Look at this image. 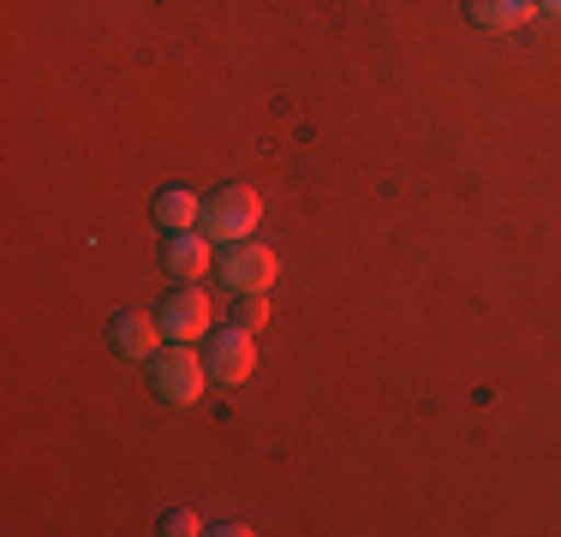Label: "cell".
I'll list each match as a JSON object with an SVG mask.
<instances>
[{
    "label": "cell",
    "instance_id": "277c9868",
    "mask_svg": "<svg viewBox=\"0 0 561 537\" xmlns=\"http://www.w3.org/2000/svg\"><path fill=\"white\" fill-rule=\"evenodd\" d=\"M156 317H162L168 341H197V334H209V322H216V305H209V293L197 287V281H180V293H168V305Z\"/></svg>",
    "mask_w": 561,
    "mask_h": 537
},
{
    "label": "cell",
    "instance_id": "30bf717a",
    "mask_svg": "<svg viewBox=\"0 0 561 537\" xmlns=\"http://www.w3.org/2000/svg\"><path fill=\"white\" fill-rule=\"evenodd\" d=\"M233 322H239V329H251V334H257L263 322H270V305H263V293H239V311H233Z\"/></svg>",
    "mask_w": 561,
    "mask_h": 537
},
{
    "label": "cell",
    "instance_id": "5b68a950",
    "mask_svg": "<svg viewBox=\"0 0 561 537\" xmlns=\"http://www.w3.org/2000/svg\"><path fill=\"white\" fill-rule=\"evenodd\" d=\"M251 370H257V346H251V329L227 322V334H216V341H209V376H216L221 388H239V382H251Z\"/></svg>",
    "mask_w": 561,
    "mask_h": 537
},
{
    "label": "cell",
    "instance_id": "ba28073f",
    "mask_svg": "<svg viewBox=\"0 0 561 537\" xmlns=\"http://www.w3.org/2000/svg\"><path fill=\"white\" fill-rule=\"evenodd\" d=\"M478 31H519V24L538 19V0H466Z\"/></svg>",
    "mask_w": 561,
    "mask_h": 537
},
{
    "label": "cell",
    "instance_id": "7a4b0ae2",
    "mask_svg": "<svg viewBox=\"0 0 561 537\" xmlns=\"http://www.w3.org/2000/svg\"><path fill=\"white\" fill-rule=\"evenodd\" d=\"M257 221H263V197L251 192V185H227V192H216L204 204V233L209 239H251L257 233Z\"/></svg>",
    "mask_w": 561,
    "mask_h": 537
},
{
    "label": "cell",
    "instance_id": "8992f818",
    "mask_svg": "<svg viewBox=\"0 0 561 537\" xmlns=\"http://www.w3.org/2000/svg\"><path fill=\"white\" fill-rule=\"evenodd\" d=\"M162 346H168L162 317H144V311H119V317H114V353H119V358H138V365H150Z\"/></svg>",
    "mask_w": 561,
    "mask_h": 537
},
{
    "label": "cell",
    "instance_id": "6da1fadb",
    "mask_svg": "<svg viewBox=\"0 0 561 537\" xmlns=\"http://www.w3.org/2000/svg\"><path fill=\"white\" fill-rule=\"evenodd\" d=\"M150 382H156V395H162L168 407H197L216 376H209V358L192 353V341H168L162 353L150 358Z\"/></svg>",
    "mask_w": 561,
    "mask_h": 537
},
{
    "label": "cell",
    "instance_id": "8fae6325",
    "mask_svg": "<svg viewBox=\"0 0 561 537\" xmlns=\"http://www.w3.org/2000/svg\"><path fill=\"white\" fill-rule=\"evenodd\" d=\"M162 532H168V537H197L204 526H197V514H168V519H162Z\"/></svg>",
    "mask_w": 561,
    "mask_h": 537
},
{
    "label": "cell",
    "instance_id": "9c48e42d",
    "mask_svg": "<svg viewBox=\"0 0 561 537\" xmlns=\"http://www.w3.org/2000/svg\"><path fill=\"white\" fill-rule=\"evenodd\" d=\"M156 221H162L168 233L204 227V204H197V192H185V185H162V192H156Z\"/></svg>",
    "mask_w": 561,
    "mask_h": 537
},
{
    "label": "cell",
    "instance_id": "7c38bea8",
    "mask_svg": "<svg viewBox=\"0 0 561 537\" xmlns=\"http://www.w3.org/2000/svg\"><path fill=\"white\" fill-rule=\"evenodd\" d=\"M538 12H550V19H561V0H538Z\"/></svg>",
    "mask_w": 561,
    "mask_h": 537
},
{
    "label": "cell",
    "instance_id": "52a82bcc",
    "mask_svg": "<svg viewBox=\"0 0 561 537\" xmlns=\"http://www.w3.org/2000/svg\"><path fill=\"white\" fill-rule=\"evenodd\" d=\"M209 245L216 239L204 233V227H185V233H168L162 239V263L173 281H204L209 275Z\"/></svg>",
    "mask_w": 561,
    "mask_h": 537
},
{
    "label": "cell",
    "instance_id": "3957f363",
    "mask_svg": "<svg viewBox=\"0 0 561 537\" xmlns=\"http://www.w3.org/2000/svg\"><path fill=\"white\" fill-rule=\"evenodd\" d=\"M275 275H280V263H275L270 245H257V239H239V245H227L221 281H227L233 293H270Z\"/></svg>",
    "mask_w": 561,
    "mask_h": 537
}]
</instances>
